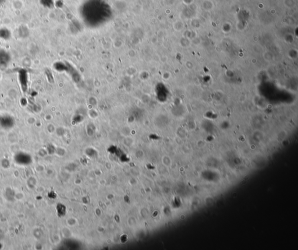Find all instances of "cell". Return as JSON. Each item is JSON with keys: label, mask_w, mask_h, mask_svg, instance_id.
I'll use <instances>...</instances> for the list:
<instances>
[{"label": "cell", "mask_w": 298, "mask_h": 250, "mask_svg": "<svg viewBox=\"0 0 298 250\" xmlns=\"http://www.w3.org/2000/svg\"><path fill=\"white\" fill-rule=\"evenodd\" d=\"M10 37H11V32L8 29H0V38L7 40V39H9Z\"/></svg>", "instance_id": "obj_1"}, {"label": "cell", "mask_w": 298, "mask_h": 250, "mask_svg": "<svg viewBox=\"0 0 298 250\" xmlns=\"http://www.w3.org/2000/svg\"><path fill=\"white\" fill-rule=\"evenodd\" d=\"M40 4L44 7L51 8L54 6V1L53 0H39Z\"/></svg>", "instance_id": "obj_2"}, {"label": "cell", "mask_w": 298, "mask_h": 250, "mask_svg": "<svg viewBox=\"0 0 298 250\" xmlns=\"http://www.w3.org/2000/svg\"><path fill=\"white\" fill-rule=\"evenodd\" d=\"M6 2V0H0V6L4 5Z\"/></svg>", "instance_id": "obj_3"}]
</instances>
